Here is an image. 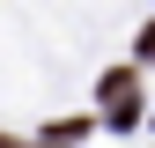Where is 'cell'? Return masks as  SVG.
Returning <instances> with one entry per match:
<instances>
[{"instance_id":"cell-5","label":"cell","mask_w":155,"mask_h":148,"mask_svg":"<svg viewBox=\"0 0 155 148\" xmlns=\"http://www.w3.org/2000/svg\"><path fill=\"white\" fill-rule=\"evenodd\" d=\"M0 148H22V141H8V133H0Z\"/></svg>"},{"instance_id":"cell-1","label":"cell","mask_w":155,"mask_h":148,"mask_svg":"<svg viewBox=\"0 0 155 148\" xmlns=\"http://www.w3.org/2000/svg\"><path fill=\"white\" fill-rule=\"evenodd\" d=\"M89 126H96V119H81V111H74V119H52L37 148H74V141H89Z\"/></svg>"},{"instance_id":"cell-3","label":"cell","mask_w":155,"mask_h":148,"mask_svg":"<svg viewBox=\"0 0 155 148\" xmlns=\"http://www.w3.org/2000/svg\"><path fill=\"white\" fill-rule=\"evenodd\" d=\"M118 96H133V67H111L104 74V104H118Z\"/></svg>"},{"instance_id":"cell-2","label":"cell","mask_w":155,"mask_h":148,"mask_svg":"<svg viewBox=\"0 0 155 148\" xmlns=\"http://www.w3.org/2000/svg\"><path fill=\"white\" fill-rule=\"evenodd\" d=\"M140 119H148V104H140V96H118V104H111V133H133Z\"/></svg>"},{"instance_id":"cell-4","label":"cell","mask_w":155,"mask_h":148,"mask_svg":"<svg viewBox=\"0 0 155 148\" xmlns=\"http://www.w3.org/2000/svg\"><path fill=\"white\" fill-rule=\"evenodd\" d=\"M140 59H155V22H148V30H140Z\"/></svg>"}]
</instances>
